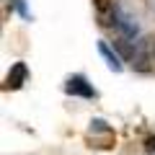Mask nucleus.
Wrapping results in <instances>:
<instances>
[{"label":"nucleus","mask_w":155,"mask_h":155,"mask_svg":"<svg viewBox=\"0 0 155 155\" xmlns=\"http://www.w3.org/2000/svg\"><path fill=\"white\" fill-rule=\"evenodd\" d=\"M26 75H28L26 65H23V62H16V65L11 67V72H8L3 88H5V91H18V88L23 85V80H26Z\"/></svg>","instance_id":"obj_1"},{"label":"nucleus","mask_w":155,"mask_h":155,"mask_svg":"<svg viewBox=\"0 0 155 155\" xmlns=\"http://www.w3.org/2000/svg\"><path fill=\"white\" fill-rule=\"evenodd\" d=\"M65 91H67L70 96H83V98H93V96H96V91L88 85V80H85V78H80V75L70 78V80H67V85H65Z\"/></svg>","instance_id":"obj_2"},{"label":"nucleus","mask_w":155,"mask_h":155,"mask_svg":"<svg viewBox=\"0 0 155 155\" xmlns=\"http://www.w3.org/2000/svg\"><path fill=\"white\" fill-rule=\"evenodd\" d=\"M132 60H134L132 62L134 70H140V72H147L150 70V60H153V54H147V44H145V41H140V44H137Z\"/></svg>","instance_id":"obj_3"},{"label":"nucleus","mask_w":155,"mask_h":155,"mask_svg":"<svg viewBox=\"0 0 155 155\" xmlns=\"http://www.w3.org/2000/svg\"><path fill=\"white\" fill-rule=\"evenodd\" d=\"M98 52H101V57L106 60V65H109L114 72H122V60H119V54H114V52L109 49L106 41H98Z\"/></svg>","instance_id":"obj_4"},{"label":"nucleus","mask_w":155,"mask_h":155,"mask_svg":"<svg viewBox=\"0 0 155 155\" xmlns=\"http://www.w3.org/2000/svg\"><path fill=\"white\" fill-rule=\"evenodd\" d=\"M114 47L119 49V54L127 57V60H132V57H134V47H129V44H127V39H116Z\"/></svg>","instance_id":"obj_5"},{"label":"nucleus","mask_w":155,"mask_h":155,"mask_svg":"<svg viewBox=\"0 0 155 155\" xmlns=\"http://www.w3.org/2000/svg\"><path fill=\"white\" fill-rule=\"evenodd\" d=\"M93 5H96V11H98V13H106V11H111L114 0H93Z\"/></svg>","instance_id":"obj_6"},{"label":"nucleus","mask_w":155,"mask_h":155,"mask_svg":"<svg viewBox=\"0 0 155 155\" xmlns=\"http://www.w3.org/2000/svg\"><path fill=\"white\" fill-rule=\"evenodd\" d=\"M155 150V140H147V153H153Z\"/></svg>","instance_id":"obj_7"},{"label":"nucleus","mask_w":155,"mask_h":155,"mask_svg":"<svg viewBox=\"0 0 155 155\" xmlns=\"http://www.w3.org/2000/svg\"><path fill=\"white\" fill-rule=\"evenodd\" d=\"M153 62H155V41H153Z\"/></svg>","instance_id":"obj_8"}]
</instances>
